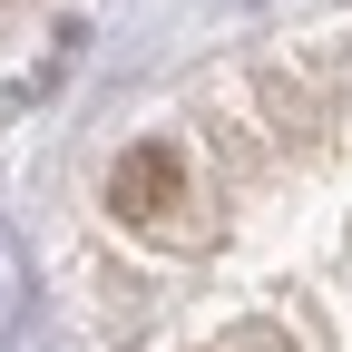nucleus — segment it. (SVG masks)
I'll use <instances>...</instances> for the list:
<instances>
[{"label": "nucleus", "instance_id": "f257e3e1", "mask_svg": "<svg viewBox=\"0 0 352 352\" xmlns=\"http://www.w3.org/2000/svg\"><path fill=\"white\" fill-rule=\"evenodd\" d=\"M108 206L127 215V226H157L166 206H186V157H176L166 138L127 147V157H118V176H108Z\"/></svg>", "mask_w": 352, "mask_h": 352}]
</instances>
